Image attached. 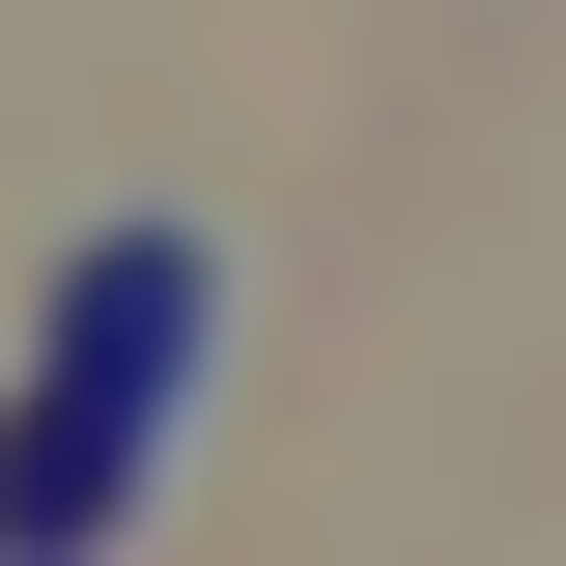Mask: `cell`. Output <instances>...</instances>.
Returning a JSON list of instances; mask_svg holds the SVG:
<instances>
[{"instance_id":"1","label":"cell","mask_w":566,"mask_h":566,"mask_svg":"<svg viewBox=\"0 0 566 566\" xmlns=\"http://www.w3.org/2000/svg\"><path fill=\"white\" fill-rule=\"evenodd\" d=\"M199 340H227V255L199 227H114V255L57 283V397H29V453H0V538H85V510L199 424Z\"/></svg>"}]
</instances>
